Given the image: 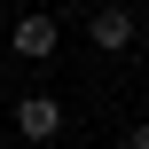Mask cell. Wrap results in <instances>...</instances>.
Wrapping results in <instances>:
<instances>
[{
	"label": "cell",
	"instance_id": "cell-1",
	"mask_svg": "<svg viewBox=\"0 0 149 149\" xmlns=\"http://www.w3.org/2000/svg\"><path fill=\"white\" fill-rule=\"evenodd\" d=\"M55 47H63V24H55V16H39V8H31V16H16V31H8V55H24V63H47Z\"/></svg>",
	"mask_w": 149,
	"mask_h": 149
},
{
	"label": "cell",
	"instance_id": "cell-2",
	"mask_svg": "<svg viewBox=\"0 0 149 149\" xmlns=\"http://www.w3.org/2000/svg\"><path fill=\"white\" fill-rule=\"evenodd\" d=\"M16 134L24 141H63V102L55 94H24L16 102Z\"/></svg>",
	"mask_w": 149,
	"mask_h": 149
},
{
	"label": "cell",
	"instance_id": "cell-3",
	"mask_svg": "<svg viewBox=\"0 0 149 149\" xmlns=\"http://www.w3.org/2000/svg\"><path fill=\"white\" fill-rule=\"evenodd\" d=\"M86 39H94L102 55H126V47L141 39V24H134L126 8H94V16H86Z\"/></svg>",
	"mask_w": 149,
	"mask_h": 149
},
{
	"label": "cell",
	"instance_id": "cell-4",
	"mask_svg": "<svg viewBox=\"0 0 149 149\" xmlns=\"http://www.w3.org/2000/svg\"><path fill=\"white\" fill-rule=\"evenodd\" d=\"M118 149H149V118H134V126H126V141Z\"/></svg>",
	"mask_w": 149,
	"mask_h": 149
}]
</instances>
